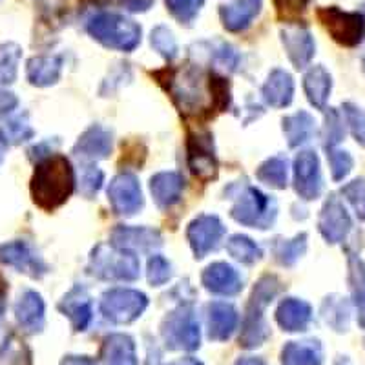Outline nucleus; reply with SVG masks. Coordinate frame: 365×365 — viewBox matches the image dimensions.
Listing matches in <instances>:
<instances>
[{
  "instance_id": "obj_1",
  "label": "nucleus",
  "mask_w": 365,
  "mask_h": 365,
  "mask_svg": "<svg viewBox=\"0 0 365 365\" xmlns=\"http://www.w3.org/2000/svg\"><path fill=\"white\" fill-rule=\"evenodd\" d=\"M154 77L172 97L182 117L210 119L217 112H225L230 104L228 81L216 71H203L194 64L181 68H165Z\"/></svg>"
},
{
  "instance_id": "obj_2",
  "label": "nucleus",
  "mask_w": 365,
  "mask_h": 365,
  "mask_svg": "<svg viewBox=\"0 0 365 365\" xmlns=\"http://www.w3.org/2000/svg\"><path fill=\"white\" fill-rule=\"evenodd\" d=\"M75 170L70 159L61 154L42 158L35 166L31 178V195L42 210H55L63 207L75 190Z\"/></svg>"
},
{
  "instance_id": "obj_3",
  "label": "nucleus",
  "mask_w": 365,
  "mask_h": 365,
  "mask_svg": "<svg viewBox=\"0 0 365 365\" xmlns=\"http://www.w3.org/2000/svg\"><path fill=\"white\" fill-rule=\"evenodd\" d=\"M86 29L103 46L126 53L135 50L141 42V26L117 13H101L88 22Z\"/></svg>"
},
{
  "instance_id": "obj_4",
  "label": "nucleus",
  "mask_w": 365,
  "mask_h": 365,
  "mask_svg": "<svg viewBox=\"0 0 365 365\" xmlns=\"http://www.w3.org/2000/svg\"><path fill=\"white\" fill-rule=\"evenodd\" d=\"M88 270L104 282H135L139 278V259L132 250L101 243L91 250Z\"/></svg>"
},
{
  "instance_id": "obj_5",
  "label": "nucleus",
  "mask_w": 365,
  "mask_h": 365,
  "mask_svg": "<svg viewBox=\"0 0 365 365\" xmlns=\"http://www.w3.org/2000/svg\"><path fill=\"white\" fill-rule=\"evenodd\" d=\"M230 216L243 227L265 230L270 228L278 216V205L270 195L247 185L236 194V203L230 210Z\"/></svg>"
},
{
  "instance_id": "obj_6",
  "label": "nucleus",
  "mask_w": 365,
  "mask_h": 365,
  "mask_svg": "<svg viewBox=\"0 0 365 365\" xmlns=\"http://www.w3.org/2000/svg\"><path fill=\"white\" fill-rule=\"evenodd\" d=\"M161 338L170 351H195L200 349V319L192 305H181L166 314L161 324Z\"/></svg>"
},
{
  "instance_id": "obj_7",
  "label": "nucleus",
  "mask_w": 365,
  "mask_h": 365,
  "mask_svg": "<svg viewBox=\"0 0 365 365\" xmlns=\"http://www.w3.org/2000/svg\"><path fill=\"white\" fill-rule=\"evenodd\" d=\"M148 307V298L135 289H110L101 298V312L108 322L128 325L141 318Z\"/></svg>"
},
{
  "instance_id": "obj_8",
  "label": "nucleus",
  "mask_w": 365,
  "mask_h": 365,
  "mask_svg": "<svg viewBox=\"0 0 365 365\" xmlns=\"http://www.w3.org/2000/svg\"><path fill=\"white\" fill-rule=\"evenodd\" d=\"M318 17L334 41L353 48L365 37V17L361 13L341 11L340 8H319Z\"/></svg>"
},
{
  "instance_id": "obj_9",
  "label": "nucleus",
  "mask_w": 365,
  "mask_h": 365,
  "mask_svg": "<svg viewBox=\"0 0 365 365\" xmlns=\"http://www.w3.org/2000/svg\"><path fill=\"white\" fill-rule=\"evenodd\" d=\"M212 139L214 137L208 132H188L187 135L188 168L203 182L217 178V158Z\"/></svg>"
},
{
  "instance_id": "obj_10",
  "label": "nucleus",
  "mask_w": 365,
  "mask_h": 365,
  "mask_svg": "<svg viewBox=\"0 0 365 365\" xmlns=\"http://www.w3.org/2000/svg\"><path fill=\"white\" fill-rule=\"evenodd\" d=\"M227 234V228L221 223V220L214 214H201L188 225L187 237L192 247V252L197 259H203L205 256L216 250L220 247L221 240Z\"/></svg>"
},
{
  "instance_id": "obj_11",
  "label": "nucleus",
  "mask_w": 365,
  "mask_h": 365,
  "mask_svg": "<svg viewBox=\"0 0 365 365\" xmlns=\"http://www.w3.org/2000/svg\"><path fill=\"white\" fill-rule=\"evenodd\" d=\"M108 201L117 216H135L145 205L141 185L135 175L128 172L115 175L108 185Z\"/></svg>"
},
{
  "instance_id": "obj_12",
  "label": "nucleus",
  "mask_w": 365,
  "mask_h": 365,
  "mask_svg": "<svg viewBox=\"0 0 365 365\" xmlns=\"http://www.w3.org/2000/svg\"><path fill=\"white\" fill-rule=\"evenodd\" d=\"M294 188L298 195L305 201L318 200L324 188L322 170H319V159L316 152L305 150L299 152L294 161Z\"/></svg>"
},
{
  "instance_id": "obj_13",
  "label": "nucleus",
  "mask_w": 365,
  "mask_h": 365,
  "mask_svg": "<svg viewBox=\"0 0 365 365\" xmlns=\"http://www.w3.org/2000/svg\"><path fill=\"white\" fill-rule=\"evenodd\" d=\"M0 262L28 274L29 278H42L48 274V265L26 241H11L0 247Z\"/></svg>"
},
{
  "instance_id": "obj_14",
  "label": "nucleus",
  "mask_w": 365,
  "mask_h": 365,
  "mask_svg": "<svg viewBox=\"0 0 365 365\" xmlns=\"http://www.w3.org/2000/svg\"><path fill=\"white\" fill-rule=\"evenodd\" d=\"M351 227H353V223H351V217H349L344 203L340 201V197L331 194L327 201H325L318 220V228L324 240L331 243V245L340 243V241L347 237Z\"/></svg>"
},
{
  "instance_id": "obj_15",
  "label": "nucleus",
  "mask_w": 365,
  "mask_h": 365,
  "mask_svg": "<svg viewBox=\"0 0 365 365\" xmlns=\"http://www.w3.org/2000/svg\"><path fill=\"white\" fill-rule=\"evenodd\" d=\"M282 42L289 61L294 64L296 70H303L311 64L316 53V44L311 31L303 26H287L282 29Z\"/></svg>"
},
{
  "instance_id": "obj_16",
  "label": "nucleus",
  "mask_w": 365,
  "mask_h": 365,
  "mask_svg": "<svg viewBox=\"0 0 365 365\" xmlns=\"http://www.w3.org/2000/svg\"><path fill=\"white\" fill-rule=\"evenodd\" d=\"M205 289L216 296H236L243 291V278L241 274L225 262L212 263L205 269L201 276Z\"/></svg>"
},
{
  "instance_id": "obj_17",
  "label": "nucleus",
  "mask_w": 365,
  "mask_h": 365,
  "mask_svg": "<svg viewBox=\"0 0 365 365\" xmlns=\"http://www.w3.org/2000/svg\"><path fill=\"white\" fill-rule=\"evenodd\" d=\"M113 247L125 250H154L159 249L163 245V236L159 230L148 227H125V225H119V227L113 228L112 232V241H110Z\"/></svg>"
},
{
  "instance_id": "obj_18",
  "label": "nucleus",
  "mask_w": 365,
  "mask_h": 365,
  "mask_svg": "<svg viewBox=\"0 0 365 365\" xmlns=\"http://www.w3.org/2000/svg\"><path fill=\"white\" fill-rule=\"evenodd\" d=\"M46 305L38 292L24 291L15 303V319L19 327L28 334H37L44 329Z\"/></svg>"
},
{
  "instance_id": "obj_19",
  "label": "nucleus",
  "mask_w": 365,
  "mask_h": 365,
  "mask_svg": "<svg viewBox=\"0 0 365 365\" xmlns=\"http://www.w3.org/2000/svg\"><path fill=\"white\" fill-rule=\"evenodd\" d=\"M112 154V132L101 125H93L79 137L73 146L75 158L83 161H99Z\"/></svg>"
},
{
  "instance_id": "obj_20",
  "label": "nucleus",
  "mask_w": 365,
  "mask_h": 365,
  "mask_svg": "<svg viewBox=\"0 0 365 365\" xmlns=\"http://www.w3.org/2000/svg\"><path fill=\"white\" fill-rule=\"evenodd\" d=\"M58 311L68 316L73 325V331L84 332L90 327L93 319V307H91V298L84 287L75 285L58 303Z\"/></svg>"
},
{
  "instance_id": "obj_21",
  "label": "nucleus",
  "mask_w": 365,
  "mask_h": 365,
  "mask_svg": "<svg viewBox=\"0 0 365 365\" xmlns=\"http://www.w3.org/2000/svg\"><path fill=\"white\" fill-rule=\"evenodd\" d=\"M240 325L236 307L227 302H212L208 305V338L214 341H227Z\"/></svg>"
},
{
  "instance_id": "obj_22",
  "label": "nucleus",
  "mask_w": 365,
  "mask_h": 365,
  "mask_svg": "<svg viewBox=\"0 0 365 365\" xmlns=\"http://www.w3.org/2000/svg\"><path fill=\"white\" fill-rule=\"evenodd\" d=\"M263 0H234L230 4L221 6L220 17L227 31L240 34L245 31L254 19L259 15Z\"/></svg>"
},
{
  "instance_id": "obj_23",
  "label": "nucleus",
  "mask_w": 365,
  "mask_h": 365,
  "mask_svg": "<svg viewBox=\"0 0 365 365\" xmlns=\"http://www.w3.org/2000/svg\"><path fill=\"white\" fill-rule=\"evenodd\" d=\"M182 188L185 179L179 172H159L150 179V192L161 210H168L181 201Z\"/></svg>"
},
{
  "instance_id": "obj_24",
  "label": "nucleus",
  "mask_w": 365,
  "mask_h": 365,
  "mask_svg": "<svg viewBox=\"0 0 365 365\" xmlns=\"http://www.w3.org/2000/svg\"><path fill=\"white\" fill-rule=\"evenodd\" d=\"M263 307H257L254 303L247 305L243 324H241L240 332V345L243 349H256L267 341L270 336V329L263 316Z\"/></svg>"
},
{
  "instance_id": "obj_25",
  "label": "nucleus",
  "mask_w": 365,
  "mask_h": 365,
  "mask_svg": "<svg viewBox=\"0 0 365 365\" xmlns=\"http://www.w3.org/2000/svg\"><path fill=\"white\" fill-rule=\"evenodd\" d=\"M262 96L272 108L289 106L294 99V81H292L291 73H287L285 70H279V68L270 71L262 88Z\"/></svg>"
},
{
  "instance_id": "obj_26",
  "label": "nucleus",
  "mask_w": 365,
  "mask_h": 365,
  "mask_svg": "<svg viewBox=\"0 0 365 365\" xmlns=\"http://www.w3.org/2000/svg\"><path fill=\"white\" fill-rule=\"evenodd\" d=\"M312 319V309L307 302L298 298H287L279 303L276 311V322L287 332H302L309 327Z\"/></svg>"
},
{
  "instance_id": "obj_27",
  "label": "nucleus",
  "mask_w": 365,
  "mask_h": 365,
  "mask_svg": "<svg viewBox=\"0 0 365 365\" xmlns=\"http://www.w3.org/2000/svg\"><path fill=\"white\" fill-rule=\"evenodd\" d=\"M63 73V57L58 55H38L29 58L26 77L34 86L46 88L57 83Z\"/></svg>"
},
{
  "instance_id": "obj_28",
  "label": "nucleus",
  "mask_w": 365,
  "mask_h": 365,
  "mask_svg": "<svg viewBox=\"0 0 365 365\" xmlns=\"http://www.w3.org/2000/svg\"><path fill=\"white\" fill-rule=\"evenodd\" d=\"M101 360L106 365H137L135 344L128 334H110L101 347Z\"/></svg>"
},
{
  "instance_id": "obj_29",
  "label": "nucleus",
  "mask_w": 365,
  "mask_h": 365,
  "mask_svg": "<svg viewBox=\"0 0 365 365\" xmlns=\"http://www.w3.org/2000/svg\"><path fill=\"white\" fill-rule=\"evenodd\" d=\"M303 90L314 108L325 110L332 90L331 73L324 66H312L303 77Z\"/></svg>"
},
{
  "instance_id": "obj_30",
  "label": "nucleus",
  "mask_w": 365,
  "mask_h": 365,
  "mask_svg": "<svg viewBox=\"0 0 365 365\" xmlns=\"http://www.w3.org/2000/svg\"><path fill=\"white\" fill-rule=\"evenodd\" d=\"M324 353L318 340L289 341L282 349L283 365H322Z\"/></svg>"
},
{
  "instance_id": "obj_31",
  "label": "nucleus",
  "mask_w": 365,
  "mask_h": 365,
  "mask_svg": "<svg viewBox=\"0 0 365 365\" xmlns=\"http://www.w3.org/2000/svg\"><path fill=\"white\" fill-rule=\"evenodd\" d=\"M316 132V120L311 113L296 112L283 119V133L291 148H298L303 143L311 141Z\"/></svg>"
},
{
  "instance_id": "obj_32",
  "label": "nucleus",
  "mask_w": 365,
  "mask_h": 365,
  "mask_svg": "<svg viewBox=\"0 0 365 365\" xmlns=\"http://www.w3.org/2000/svg\"><path fill=\"white\" fill-rule=\"evenodd\" d=\"M349 283L356 305L358 324L365 327V263L354 254L349 256Z\"/></svg>"
},
{
  "instance_id": "obj_33",
  "label": "nucleus",
  "mask_w": 365,
  "mask_h": 365,
  "mask_svg": "<svg viewBox=\"0 0 365 365\" xmlns=\"http://www.w3.org/2000/svg\"><path fill=\"white\" fill-rule=\"evenodd\" d=\"M322 316L336 332H345L349 329V319H351V305L347 298L338 294L327 296L322 303Z\"/></svg>"
},
{
  "instance_id": "obj_34",
  "label": "nucleus",
  "mask_w": 365,
  "mask_h": 365,
  "mask_svg": "<svg viewBox=\"0 0 365 365\" xmlns=\"http://www.w3.org/2000/svg\"><path fill=\"white\" fill-rule=\"evenodd\" d=\"M257 181H262L263 185L276 190H283L287 188V178H289V163L283 155H276V158L267 159L263 165L256 170Z\"/></svg>"
},
{
  "instance_id": "obj_35",
  "label": "nucleus",
  "mask_w": 365,
  "mask_h": 365,
  "mask_svg": "<svg viewBox=\"0 0 365 365\" xmlns=\"http://www.w3.org/2000/svg\"><path fill=\"white\" fill-rule=\"evenodd\" d=\"M307 250V234L302 232L292 240H274L272 252L276 262L283 267H292Z\"/></svg>"
},
{
  "instance_id": "obj_36",
  "label": "nucleus",
  "mask_w": 365,
  "mask_h": 365,
  "mask_svg": "<svg viewBox=\"0 0 365 365\" xmlns=\"http://www.w3.org/2000/svg\"><path fill=\"white\" fill-rule=\"evenodd\" d=\"M22 57V48L15 42L0 44V88L15 83L19 63Z\"/></svg>"
},
{
  "instance_id": "obj_37",
  "label": "nucleus",
  "mask_w": 365,
  "mask_h": 365,
  "mask_svg": "<svg viewBox=\"0 0 365 365\" xmlns=\"http://www.w3.org/2000/svg\"><path fill=\"white\" fill-rule=\"evenodd\" d=\"M34 128L29 125L28 113H17L6 119V123L0 126V135L8 145H22L34 137Z\"/></svg>"
},
{
  "instance_id": "obj_38",
  "label": "nucleus",
  "mask_w": 365,
  "mask_h": 365,
  "mask_svg": "<svg viewBox=\"0 0 365 365\" xmlns=\"http://www.w3.org/2000/svg\"><path fill=\"white\" fill-rule=\"evenodd\" d=\"M227 252L236 262L245 263V265H254L263 256L259 245H256V241H252L247 236H241V234H236V236H232L227 241Z\"/></svg>"
},
{
  "instance_id": "obj_39",
  "label": "nucleus",
  "mask_w": 365,
  "mask_h": 365,
  "mask_svg": "<svg viewBox=\"0 0 365 365\" xmlns=\"http://www.w3.org/2000/svg\"><path fill=\"white\" fill-rule=\"evenodd\" d=\"M0 365H31V351L13 332L0 345Z\"/></svg>"
},
{
  "instance_id": "obj_40",
  "label": "nucleus",
  "mask_w": 365,
  "mask_h": 365,
  "mask_svg": "<svg viewBox=\"0 0 365 365\" xmlns=\"http://www.w3.org/2000/svg\"><path fill=\"white\" fill-rule=\"evenodd\" d=\"M150 42L154 46V50L166 61H174L178 57V42H175L174 34L166 26H158L152 31Z\"/></svg>"
},
{
  "instance_id": "obj_41",
  "label": "nucleus",
  "mask_w": 365,
  "mask_h": 365,
  "mask_svg": "<svg viewBox=\"0 0 365 365\" xmlns=\"http://www.w3.org/2000/svg\"><path fill=\"white\" fill-rule=\"evenodd\" d=\"M166 9L178 19L181 24H190L203 8L205 0H165Z\"/></svg>"
},
{
  "instance_id": "obj_42",
  "label": "nucleus",
  "mask_w": 365,
  "mask_h": 365,
  "mask_svg": "<svg viewBox=\"0 0 365 365\" xmlns=\"http://www.w3.org/2000/svg\"><path fill=\"white\" fill-rule=\"evenodd\" d=\"M327 159H329V165H331V175L334 181H344L351 170H353L354 161L351 158L349 152L345 150H338V148H327Z\"/></svg>"
},
{
  "instance_id": "obj_43",
  "label": "nucleus",
  "mask_w": 365,
  "mask_h": 365,
  "mask_svg": "<svg viewBox=\"0 0 365 365\" xmlns=\"http://www.w3.org/2000/svg\"><path fill=\"white\" fill-rule=\"evenodd\" d=\"M341 195L351 203V207L356 212V217L360 221H365V179H354L347 182L341 188Z\"/></svg>"
},
{
  "instance_id": "obj_44",
  "label": "nucleus",
  "mask_w": 365,
  "mask_h": 365,
  "mask_svg": "<svg viewBox=\"0 0 365 365\" xmlns=\"http://www.w3.org/2000/svg\"><path fill=\"white\" fill-rule=\"evenodd\" d=\"M104 182V172L99 170L97 166L86 165L83 168V175L79 181V192L86 200H93V195L101 190Z\"/></svg>"
},
{
  "instance_id": "obj_45",
  "label": "nucleus",
  "mask_w": 365,
  "mask_h": 365,
  "mask_svg": "<svg viewBox=\"0 0 365 365\" xmlns=\"http://www.w3.org/2000/svg\"><path fill=\"white\" fill-rule=\"evenodd\" d=\"M146 276H148V283L152 287H163L168 279L172 278L170 262L165 259L163 256H152L148 259V270H146Z\"/></svg>"
},
{
  "instance_id": "obj_46",
  "label": "nucleus",
  "mask_w": 365,
  "mask_h": 365,
  "mask_svg": "<svg viewBox=\"0 0 365 365\" xmlns=\"http://www.w3.org/2000/svg\"><path fill=\"white\" fill-rule=\"evenodd\" d=\"M210 57L217 66L228 71L236 70L237 63H240V53L227 42H216L214 46H210Z\"/></svg>"
},
{
  "instance_id": "obj_47",
  "label": "nucleus",
  "mask_w": 365,
  "mask_h": 365,
  "mask_svg": "<svg viewBox=\"0 0 365 365\" xmlns=\"http://www.w3.org/2000/svg\"><path fill=\"white\" fill-rule=\"evenodd\" d=\"M345 137L344 119L334 108H329L327 117H325V146L332 148Z\"/></svg>"
},
{
  "instance_id": "obj_48",
  "label": "nucleus",
  "mask_w": 365,
  "mask_h": 365,
  "mask_svg": "<svg viewBox=\"0 0 365 365\" xmlns=\"http://www.w3.org/2000/svg\"><path fill=\"white\" fill-rule=\"evenodd\" d=\"M344 115L347 120L351 133L354 135L356 143H360L361 146H365V113L361 112L358 106L351 103L344 104Z\"/></svg>"
},
{
  "instance_id": "obj_49",
  "label": "nucleus",
  "mask_w": 365,
  "mask_h": 365,
  "mask_svg": "<svg viewBox=\"0 0 365 365\" xmlns=\"http://www.w3.org/2000/svg\"><path fill=\"white\" fill-rule=\"evenodd\" d=\"M309 6V0H274L278 17L285 22H294L302 17Z\"/></svg>"
},
{
  "instance_id": "obj_50",
  "label": "nucleus",
  "mask_w": 365,
  "mask_h": 365,
  "mask_svg": "<svg viewBox=\"0 0 365 365\" xmlns=\"http://www.w3.org/2000/svg\"><path fill=\"white\" fill-rule=\"evenodd\" d=\"M17 104H19V99L13 96L11 91L0 90V117L11 113L13 110L17 108Z\"/></svg>"
},
{
  "instance_id": "obj_51",
  "label": "nucleus",
  "mask_w": 365,
  "mask_h": 365,
  "mask_svg": "<svg viewBox=\"0 0 365 365\" xmlns=\"http://www.w3.org/2000/svg\"><path fill=\"white\" fill-rule=\"evenodd\" d=\"M120 4L125 6L128 11H133V13H143V11H148L150 8H152V4H154L155 0H119Z\"/></svg>"
},
{
  "instance_id": "obj_52",
  "label": "nucleus",
  "mask_w": 365,
  "mask_h": 365,
  "mask_svg": "<svg viewBox=\"0 0 365 365\" xmlns=\"http://www.w3.org/2000/svg\"><path fill=\"white\" fill-rule=\"evenodd\" d=\"M145 365H163L161 351L155 345V341H148L146 345V364Z\"/></svg>"
},
{
  "instance_id": "obj_53",
  "label": "nucleus",
  "mask_w": 365,
  "mask_h": 365,
  "mask_svg": "<svg viewBox=\"0 0 365 365\" xmlns=\"http://www.w3.org/2000/svg\"><path fill=\"white\" fill-rule=\"evenodd\" d=\"M58 365H97V361L90 356H66Z\"/></svg>"
},
{
  "instance_id": "obj_54",
  "label": "nucleus",
  "mask_w": 365,
  "mask_h": 365,
  "mask_svg": "<svg viewBox=\"0 0 365 365\" xmlns=\"http://www.w3.org/2000/svg\"><path fill=\"white\" fill-rule=\"evenodd\" d=\"M6 298H8V282H6V278L0 272V318H2L6 311Z\"/></svg>"
},
{
  "instance_id": "obj_55",
  "label": "nucleus",
  "mask_w": 365,
  "mask_h": 365,
  "mask_svg": "<svg viewBox=\"0 0 365 365\" xmlns=\"http://www.w3.org/2000/svg\"><path fill=\"white\" fill-rule=\"evenodd\" d=\"M234 365H265V361L262 358H256V356H243V358H237L234 361Z\"/></svg>"
},
{
  "instance_id": "obj_56",
  "label": "nucleus",
  "mask_w": 365,
  "mask_h": 365,
  "mask_svg": "<svg viewBox=\"0 0 365 365\" xmlns=\"http://www.w3.org/2000/svg\"><path fill=\"white\" fill-rule=\"evenodd\" d=\"M168 365H203V361H200L197 358L187 356V358H179V360L172 361V364H168Z\"/></svg>"
},
{
  "instance_id": "obj_57",
  "label": "nucleus",
  "mask_w": 365,
  "mask_h": 365,
  "mask_svg": "<svg viewBox=\"0 0 365 365\" xmlns=\"http://www.w3.org/2000/svg\"><path fill=\"white\" fill-rule=\"evenodd\" d=\"M8 143L4 141V139H2V135H0V161H2V159H4V154H6V150H8Z\"/></svg>"
},
{
  "instance_id": "obj_58",
  "label": "nucleus",
  "mask_w": 365,
  "mask_h": 365,
  "mask_svg": "<svg viewBox=\"0 0 365 365\" xmlns=\"http://www.w3.org/2000/svg\"><path fill=\"white\" fill-rule=\"evenodd\" d=\"M364 71H365V58H364Z\"/></svg>"
},
{
  "instance_id": "obj_59",
  "label": "nucleus",
  "mask_w": 365,
  "mask_h": 365,
  "mask_svg": "<svg viewBox=\"0 0 365 365\" xmlns=\"http://www.w3.org/2000/svg\"><path fill=\"white\" fill-rule=\"evenodd\" d=\"M364 8H365V4H364Z\"/></svg>"
}]
</instances>
